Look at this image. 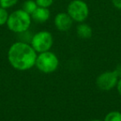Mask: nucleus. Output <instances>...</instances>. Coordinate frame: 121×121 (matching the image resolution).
<instances>
[{
    "mask_svg": "<svg viewBox=\"0 0 121 121\" xmlns=\"http://www.w3.org/2000/svg\"><path fill=\"white\" fill-rule=\"evenodd\" d=\"M7 56L10 65L13 69L19 71H27L35 66L37 53L30 43L19 40L10 45Z\"/></svg>",
    "mask_w": 121,
    "mask_h": 121,
    "instance_id": "1",
    "label": "nucleus"
},
{
    "mask_svg": "<svg viewBox=\"0 0 121 121\" xmlns=\"http://www.w3.org/2000/svg\"><path fill=\"white\" fill-rule=\"evenodd\" d=\"M32 22L31 15L21 8L9 13L6 26L11 32L22 35L29 30Z\"/></svg>",
    "mask_w": 121,
    "mask_h": 121,
    "instance_id": "2",
    "label": "nucleus"
},
{
    "mask_svg": "<svg viewBox=\"0 0 121 121\" xmlns=\"http://www.w3.org/2000/svg\"><path fill=\"white\" fill-rule=\"evenodd\" d=\"M59 59L51 50L37 54L35 66L40 72L49 74L54 73L59 67Z\"/></svg>",
    "mask_w": 121,
    "mask_h": 121,
    "instance_id": "3",
    "label": "nucleus"
},
{
    "mask_svg": "<svg viewBox=\"0 0 121 121\" xmlns=\"http://www.w3.org/2000/svg\"><path fill=\"white\" fill-rule=\"evenodd\" d=\"M29 43L36 52L39 54L51 50L54 44V37L48 30H39L31 37Z\"/></svg>",
    "mask_w": 121,
    "mask_h": 121,
    "instance_id": "4",
    "label": "nucleus"
},
{
    "mask_svg": "<svg viewBox=\"0 0 121 121\" xmlns=\"http://www.w3.org/2000/svg\"><path fill=\"white\" fill-rule=\"evenodd\" d=\"M66 13L74 22H85L89 17L90 8L84 0H71L67 5Z\"/></svg>",
    "mask_w": 121,
    "mask_h": 121,
    "instance_id": "5",
    "label": "nucleus"
},
{
    "mask_svg": "<svg viewBox=\"0 0 121 121\" xmlns=\"http://www.w3.org/2000/svg\"><path fill=\"white\" fill-rule=\"evenodd\" d=\"M119 78L115 71H106L100 73L96 78V86L101 91H108L115 87Z\"/></svg>",
    "mask_w": 121,
    "mask_h": 121,
    "instance_id": "6",
    "label": "nucleus"
},
{
    "mask_svg": "<svg viewBox=\"0 0 121 121\" xmlns=\"http://www.w3.org/2000/svg\"><path fill=\"white\" fill-rule=\"evenodd\" d=\"M53 23L57 30L61 32H66L71 29L74 21L66 12H61L57 13L55 16Z\"/></svg>",
    "mask_w": 121,
    "mask_h": 121,
    "instance_id": "7",
    "label": "nucleus"
},
{
    "mask_svg": "<svg viewBox=\"0 0 121 121\" xmlns=\"http://www.w3.org/2000/svg\"><path fill=\"white\" fill-rule=\"evenodd\" d=\"M32 21H34L37 23H45L50 19L51 17V12L49 8H41L37 7V9L34 11V13L31 15Z\"/></svg>",
    "mask_w": 121,
    "mask_h": 121,
    "instance_id": "8",
    "label": "nucleus"
},
{
    "mask_svg": "<svg viewBox=\"0 0 121 121\" xmlns=\"http://www.w3.org/2000/svg\"><path fill=\"white\" fill-rule=\"evenodd\" d=\"M76 35L80 39L83 40H88L91 39L93 35V29L89 24L85 22L78 23L76 29Z\"/></svg>",
    "mask_w": 121,
    "mask_h": 121,
    "instance_id": "9",
    "label": "nucleus"
},
{
    "mask_svg": "<svg viewBox=\"0 0 121 121\" xmlns=\"http://www.w3.org/2000/svg\"><path fill=\"white\" fill-rule=\"evenodd\" d=\"M37 7L38 6H37L35 0H26V1L23 3L22 9L24 10L28 14L32 15V13H34V11L37 9Z\"/></svg>",
    "mask_w": 121,
    "mask_h": 121,
    "instance_id": "10",
    "label": "nucleus"
},
{
    "mask_svg": "<svg viewBox=\"0 0 121 121\" xmlns=\"http://www.w3.org/2000/svg\"><path fill=\"white\" fill-rule=\"evenodd\" d=\"M104 121H121V112L114 110L105 115Z\"/></svg>",
    "mask_w": 121,
    "mask_h": 121,
    "instance_id": "11",
    "label": "nucleus"
},
{
    "mask_svg": "<svg viewBox=\"0 0 121 121\" xmlns=\"http://www.w3.org/2000/svg\"><path fill=\"white\" fill-rule=\"evenodd\" d=\"M8 17H9V13L8 9L0 7V26L7 24Z\"/></svg>",
    "mask_w": 121,
    "mask_h": 121,
    "instance_id": "12",
    "label": "nucleus"
},
{
    "mask_svg": "<svg viewBox=\"0 0 121 121\" xmlns=\"http://www.w3.org/2000/svg\"><path fill=\"white\" fill-rule=\"evenodd\" d=\"M19 0H0V7L9 9L17 5Z\"/></svg>",
    "mask_w": 121,
    "mask_h": 121,
    "instance_id": "13",
    "label": "nucleus"
},
{
    "mask_svg": "<svg viewBox=\"0 0 121 121\" xmlns=\"http://www.w3.org/2000/svg\"><path fill=\"white\" fill-rule=\"evenodd\" d=\"M37 6L41 8H49L54 3V0H35Z\"/></svg>",
    "mask_w": 121,
    "mask_h": 121,
    "instance_id": "14",
    "label": "nucleus"
},
{
    "mask_svg": "<svg viewBox=\"0 0 121 121\" xmlns=\"http://www.w3.org/2000/svg\"><path fill=\"white\" fill-rule=\"evenodd\" d=\"M111 3L116 9L121 10V0H111Z\"/></svg>",
    "mask_w": 121,
    "mask_h": 121,
    "instance_id": "15",
    "label": "nucleus"
},
{
    "mask_svg": "<svg viewBox=\"0 0 121 121\" xmlns=\"http://www.w3.org/2000/svg\"><path fill=\"white\" fill-rule=\"evenodd\" d=\"M114 71H115V73H116V75L118 76V78H121V63L116 66V68H115Z\"/></svg>",
    "mask_w": 121,
    "mask_h": 121,
    "instance_id": "16",
    "label": "nucleus"
},
{
    "mask_svg": "<svg viewBox=\"0 0 121 121\" xmlns=\"http://www.w3.org/2000/svg\"><path fill=\"white\" fill-rule=\"evenodd\" d=\"M116 87H117V91H118L119 94L121 96V78H119V81H118V82H117Z\"/></svg>",
    "mask_w": 121,
    "mask_h": 121,
    "instance_id": "17",
    "label": "nucleus"
},
{
    "mask_svg": "<svg viewBox=\"0 0 121 121\" xmlns=\"http://www.w3.org/2000/svg\"><path fill=\"white\" fill-rule=\"evenodd\" d=\"M91 121H104V120H93Z\"/></svg>",
    "mask_w": 121,
    "mask_h": 121,
    "instance_id": "18",
    "label": "nucleus"
}]
</instances>
